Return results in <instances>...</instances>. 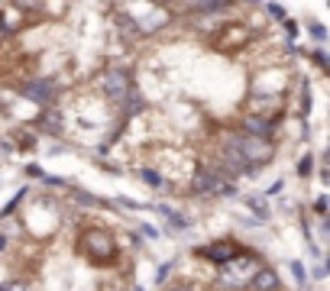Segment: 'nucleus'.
Here are the masks:
<instances>
[{
	"label": "nucleus",
	"instance_id": "25",
	"mask_svg": "<svg viewBox=\"0 0 330 291\" xmlns=\"http://www.w3.org/2000/svg\"><path fill=\"white\" fill-rule=\"evenodd\" d=\"M314 62H318V65H320V68H327V55H324V52H320V48H318V52H314Z\"/></svg>",
	"mask_w": 330,
	"mask_h": 291
},
{
	"label": "nucleus",
	"instance_id": "4",
	"mask_svg": "<svg viewBox=\"0 0 330 291\" xmlns=\"http://www.w3.org/2000/svg\"><path fill=\"white\" fill-rule=\"evenodd\" d=\"M243 252V249L236 246V242H210V246H198L194 249V256H201V259H208V262H217V266H226L230 259H236V256Z\"/></svg>",
	"mask_w": 330,
	"mask_h": 291
},
{
	"label": "nucleus",
	"instance_id": "22",
	"mask_svg": "<svg viewBox=\"0 0 330 291\" xmlns=\"http://www.w3.org/2000/svg\"><path fill=\"white\" fill-rule=\"evenodd\" d=\"M311 36L318 39V42H324V39H327V30H324V26H318V23H314V26H311Z\"/></svg>",
	"mask_w": 330,
	"mask_h": 291
},
{
	"label": "nucleus",
	"instance_id": "13",
	"mask_svg": "<svg viewBox=\"0 0 330 291\" xmlns=\"http://www.w3.org/2000/svg\"><path fill=\"white\" fill-rule=\"evenodd\" d=\"M159 210L165 214V217H168V224H172V230H178V233H182V230H188V226H191V224H188V217H182V214H175V210H168V207H165V204L159 207Z\"/></svg>",
	"mask_w": 330,
	"mask_h": 291
},
{
	"label": "nucleus",
	"instance_id": "24",
	"mask_svg": "<svg viewBox=\"0 0 330 291\" xmlns=\"http://www.w3.org/2000/svg\"><path fill=\"white\" fill-rule=\"evenodd\" d=\"M168 272H172V262H165V266L159 268V275H156V282H165V278H168Z\"/></svg>",
	"mask_w": 330,
	"mask_h": 291
},
{
	"label": "nucleus",
	"instance_id": "8",
	"mask_svg": "<svg viewBox=\"0 0 330 291\" xmlns=\"http://www.w3.org/2000/svg\"><path fill=\"white\" fill-rule=\"evenodd\" d=\"M243 42H250V30H246V26H236V23L217 36V48H236Z\"/></svg>",
	"mask_w": 330,
	"mask_h": 291
},
{
	"label": "nucleus",
	"instance_id": "15",
	"mask_svg": "<svg viewBox=\"0 0 330 291\" xmlns=\"http://www.w3.org/2000/svg\"><path fill=\"white\" fill-rule=\"evenodd\" d=\"M142 182L152 184V188H159V184H162V175H159L156 168H142Z\"/></svg>",
	"mask_w": 330,
	"mask_h": 291
},
{
	"label": "nucleus",
	"instance_id": "10",
	"mask_svg": "<svg viewBox=\"0 0 330 291\" xmlns=\"http://www.w3.org/2000/svg\"><path fill=\"white\" fill-rule=\"evenodd\" d=\"M36 130H39V133H46V136H58V133H62V116H58V110H42V114L36 116Z\"/></svg>",
	"mask_w": 330,
	"mask_h": 291
},
{
	"label": "nucleus",
	"instance_id": "27",
	"mask_svg": "<svg viewBox=\"0 0 330 291\" xmlns=\"http://www.w3.org/2000/svg\"><path fill=\"white\" fill-rule=\"evenodd\" d=\"M314 210L324 214V210H327V200H324V198H318V200H314Z\"/></svg>",
	"mask_w": 330,
	"mask_h": 291
},
{
	"label": "nucleus",
	"instance_id": "9",
	"mask_svg": "<svg viewBox=\"0 0 330 291\" xmlns=\"http://www.w3.org/2000/svg\"><path fill=\"white\" fill-rule=\"evenodd\" d=\"M250 288L252 291H278V275H275L269 266H259L256 275L250 278Z\"/></svg>",
	"mask_w": 330,
	"mask_h": 291
},
{
	"label": "nucleus",
	"instance_id": "21",
	"mask_svg": "<svg viewBox=\"0 0 330 291\" xmlns=\"http://www.w3.org/2000/svg\"><path fill=\"white\" fill-rule=\"evenodd\" d=\"M266 10H269V16H275V20H285V6H278V4H269Z\"/></svg>",
	"mask_w": 330,
	"mask_h": 291
},
{
	"label": "nucleus",
	"instance_id": "18",
	"mask_svg": "<svg viewBox=\"0 0 330 291\" xmlns=\"http://www.w3.org/2000/svg\"><path fill=\"white\" fill-rule=\"evenodd\" d=\"M23 198H26V188H20L16 194H13V200H10V204L4 207V217H6V214H13V210H16V204H20V200H23Z\"/></svg>",
	"mask_w": 330,
	"mask_h": 291
},
{
	"label": "nucleus",
	"instance_id": "23",
	"mask_svg": "<svg viewBox=\"0 0 330 291\" xmlns=\"http://www.w3.org/2000/svg\"><path fill=\"white\" fill-rule=\"evenodd\" d=\"M165 291H201L198 285H188V282H182V285H172V288H165Z\"/></svg>",
	"mask_w": 330,
	"mask_h": 291
},
{
	"label": "nucleus",
	"instance_id": "5",
	"mask_svg": "<svg viewBox=\"0 0 330 291\" xmlns=\"http://www.w3.org/2000/svg\"><path fill=\"white\" fill-rule=\"evenodd\" d=\"M272 130H275V120H269V116H262V114H250L243 120V130H240V133L256 136V140H272Z\"/></svg>",
	"mask_w": 330,
	"mask_h": 291
},
{
	"label": "nucleus",
	"instance_id": "3",
	"mask_svg": "<svg viewBox=\"0 0 330 291\" xmlns=\"http://www.w3.org/2000/svg\"><path fill=\"white\" fill-rule=\"evenodd\" d=\"M100 91H104L110 100H123L130 91V68L126 65H110L104 74H100Z\"/></svg>",
	"mask_w": 330,
	"mask_h": 291
},
{
	"label": "nucleus",
	"instance_id": "2",
	"mask_svg": "<svg viewBox=\"0 0 330 291\" xmlns=\"http://www.w3.org/2000/svg\"><path fill=\"white\" fill-rule=\"evenodd\" d=\"M256 256L252 252H240L236 259H230L224 268H220V285L224 288H240V285H250V278L256 275Z\"/></svg>",
	"mask_w": 330,
	"mask_h": 291
},
{
	"label": "nucleus",
	"instance_id": "16",
	"mask_svg": "<svg viewBox=\"0 0 330 291\" xmlns=\"http://www.w3.org/2000/svg\"><path fill=\"white\" fill-rule=\"evenodd\" d=\"M0 291H30V288H26V282L10 278V282H0Z\"/></svg>",
	"mask_w": 330,
	"mask_h": 291
},
{
	"label": "nucleus",
	"instance_id": "17",
	"mask_svg": "<svg viewBox=\"0 0 330 291\" xmlns=\"http://www.w3.org/2000/svg\"><path fill=\"white\" fill-rule=\"evenodd\" d=\"M311 168H314V156H304V158L298 162V175L308 178V175H311Z\"/></svg>",
	"mask_w": 330,
	"mask_h": 291
},
{
	"label": "nucleus",
	"instance_id": "1",
	"mask_svg": "<svg viewBox=\"0 0 330 291\" xmlns=\"http://www.w3.org/2000/svg\"><path fill=\"white\" fill-rule=\"evenodd\" d=\"M78 252L84 259H91L94 266H110L116 259V240L104 226H88L78 236Z\"/></svg>",
	"mask_w": 330,
	"mask_h": 291
},
{
	"label": "nucleus",
	"instance_id": "12",
	"mask_svg": "<svg viewBox=\"0 0 330 291\" xmlns=\"http://www.w3.org/2000/svg\"><path fill=\"white\" fill-rule=\"evenodd\" d=\"M246 207H250V210L252 214H256V217L259 220H269V204H266V198H262V194H250V198H246Z\"/></svg>",
	"mask_w": 330,
	"mask_h": 291
},
{
	"label": "nucleus",
	"instance_id": "26",
	"mask_svg": "<svg viewBox=\"0 0 330 291\" xmlns=\"http://www.w3.org/2000/svg\"><path fill=\"white\" fill-rule=\"evenodd\" d=\"M26 175H32V178H39V175H42V168H39V165H26Z\"/></svg>",
	"mask_w": 330,
	"mask_h": 291
},
{
	"label": "nucleus",
	"instance_id": "20",
	"mask_svg": "<svg viewBox=\"0 0 330 291\" xmlns=\"http://www.w3.org/2000/svg\"><path fill=\"white\" fill-rule=\"evenodd\" d=\"M301 114H311V91H308V84H304V94H301Z\"/></svg>",
	"mask_w": 330,
	"mask_h": 291
},
{
	"label": "nucleus",
	"instance_id": "11",
	"mask_svg": "<svg viewBox=\"0 0 330 291\" xmlns=\"http://www.w3.org/2000/svg\"><path fill=\"white\" fill-rule=\"evenodd\" d=\"M123 120H130V116H136L140 114V110H146V100H142V94L140 91H133V88H130L126 91V97H123Z\"/></svg>",
	"mask_w": 330,
	"mask_h": 291
},
{
	"label": "nucleus",
	"instance_id": "14",
	"mask_svg": "<svg viewBox=\"0 0 330 291\" xmlns=\"http://www.w3.org/2000/svg\"><path fill=\"white\" fill-rule=\"evenodd\" d=\"M188 10H194V13H224L226 4H194V6H188Z\"/></svg>",
	"mask_w": 330,
	"mask_h": 291
},
{
	"label": "nucleus",
	"instance_id": "6",
	"mask_svg": "<svg viewBox=\"0 0 330 291\" xmlns=\"http://www.w3.org/2000/svg\"><path fill=\"white\" fill-rule=\"evenodd\" d=\"M20 91H23V97H30V100H36V104H49L55 97V84L49 78H36V81H26Z\"/></svg>",
	"mask_w": 330,
	"mask_h": 291
},
{
	"label": "nucleus",
	"instance_id": "7",
	"mask_svg": "<svg viewBox=\"0 0 330 291\" xmlns=\"http://www.w3.org/2000/svg\"><path fill=\"white\" fill-rule=\"evenodd\" d=\"M220 182H224V178H220L214 168H198L194 178H191V191L194 194H217Z\"/></svg>",
	"mask_w": 330,
	"mask_h": 291
},
{
	"label": "nucleus",
	"instance_id": "19",
	"mask_svg": "<svg viewBox=\"0 0 330 291\" xmlns=\"http://www.w3.org/2000/svg\"><path fill=\"white\" fill-rule=\"evenodd\" d=\"M292 272H294V278H298V285H304L308 272H304V266H301V262H292Z\"/></svg>",
	"mask_w": 330,
	"mask_h": 291
},
{
	"label": "nucleus",
	"instance_id": "28",
	"mask_svg": "<svg viewBox=\"0 0 330 291\" xmlns=\"http://www.w3.org/2000/svg\"><path fill=\"white\" fill-rule=\"evenodd\" d=\"M4 249H6V236H4V233H0V252H4Z\"/></svg>",
	"mask_w": 330,
	"mask_h": 291
},
{
	"label": "nucleus",
	"instance_id": "29",
	"mask_svg": "<svg viewBox=\"0 0 330 291\" xmlns=\"http://www.w3.org/2000/svg\"><path fill=\"white\" fill-rule=\"evenodd\" d=\"M133 291H142V288H140V285H136V288H133Z\"/></svg>",
	"mask_w": 330,
	"mask_h": 291
}]
</instances>
